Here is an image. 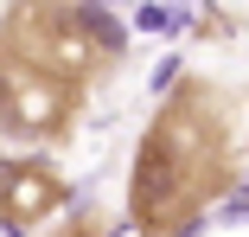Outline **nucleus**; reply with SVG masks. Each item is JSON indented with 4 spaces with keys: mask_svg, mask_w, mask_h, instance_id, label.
Masks as SVG:
<instances>
[{
    "mask_svg": "<svg viewBox=\"0 0 249 237\" xmlns=\"http://www.w3.org/2000/svg\"><path fill=\"white\" fill-rule=\"evenodd\" d=\"M58 237H109V218L103 212H77V218L58 224Z\"/></svg>",
    "mask_w": 249,
    "mask_h": 237,
    "instance_id": "nucleus-4",
    "label": "nucleus"
},
{
    "mask_svg": "<svg viewBox=\"0 0 249 237\" xmlns=\"http://www.w3.org/2000/svg\"><path fill=\"white\" fill-rule=\"evenodd\" d=\"M230 179H236L230 109L205 77H179L134 148L128 224L141 237H179L230 193Z\"/></svg>",
    "mask_w": 249,
    "mask_h": 237,
    "instance_id": "nucleus-2",
    "label": "nucleus"
},
{
    "mask_svg": "<svg viewBox=\"0 0 249 237\" xmlns=\"http://www.w3.org/2000/svg\"><path fill=\"white\" fill-rule=\"evenodd\" d=\"M115 64V32L83 7L0 13V128L19 141H71L89 90Z\"/></svg>",
    "mask_w": 249,
    "mask_h": 237,
    "instance_id": "nucleus-1",
    "label": "nucleus"
},
{
    "mask_svg": "<svg viewBox=\"0 0 249 237\" xmlns=\"http://www.w3.org/2000/svg\"><path fill=\"white\" fill-rule=\"evenodd\" d=\"M71 186L38 154H0V224H45L58 218Z\"/></svg>",
    "mask_w": 249,
    "mask_h": 237,
    "instance_id": "nucleus-3",
    "label": "nucleus"
}]
</instances>
